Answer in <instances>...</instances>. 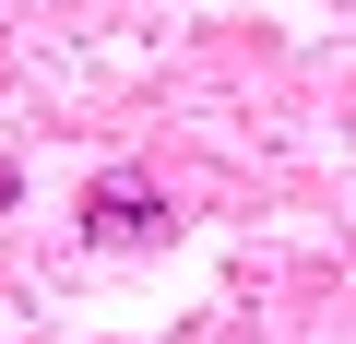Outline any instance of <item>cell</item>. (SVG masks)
<instances>
[{"label": "cell", "mask_w": 356, "mask_h": 344, "mask_svg": "<svg viewBox=\"0 0 356 344\" xmlns=\"http://www.w3.org/2000/svg\"><path fill=\"white\" fill-rule=\"evenodd\" d=\"M83 238H95V249H143V238H166V202H154L143 179H95V190H83Z\"/></svg>", "instance_id": "6da1fadb"}]
</instances>
